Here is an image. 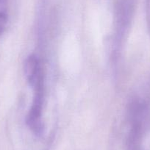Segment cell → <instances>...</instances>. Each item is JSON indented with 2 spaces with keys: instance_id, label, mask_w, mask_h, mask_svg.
I'll use <instances>...</instances> for the list:
<instances>
[{
  "instance_id": "6da1fadb",
  "label": "cell",
  "mask_w": 150,
  "mask_h": 150,
  "mask_svg": "<svg viewBox=\"0 0 150 150\" xmlns=\"http://www.w3.org/2000/svg\"><path fill=\"white\" fill-rule=\"evenodd\" d=\"M33 98L27 116V123L30 129L36 135H41L44 130L43 109L44 102V80L31 85Z\"/></svg>"
},
{
  "instance_id": "7a4b0ae2",
  "label": "cell",
  "mask_w": 150,
  "mask_h": 150,
  "mask_svg": "<svg viewBox=\"0 0 150 150\" xmlns=\"http://www.w3.org/2000/svg\"><path fill=\"white\" fill-rule=\"evenodd\" d=\"M8 18V0H0V35L6 27Z\"/></svg>"
},
{
  "instance_id": "3957f363",
  "label": "cell",
  "mask_w": 150,
  "mask_h": 150,
  "mask_svg": "<svg viewBox=\"0 0 150 150\" xmlns=\"http://www.w3.org/2000/svg\"><path fill=\"white\" fill-rule=\"evenodd\" d=\"M147 9H148L149 17L150 18V0H147Z\"/></svg>"
}]
</instances>
